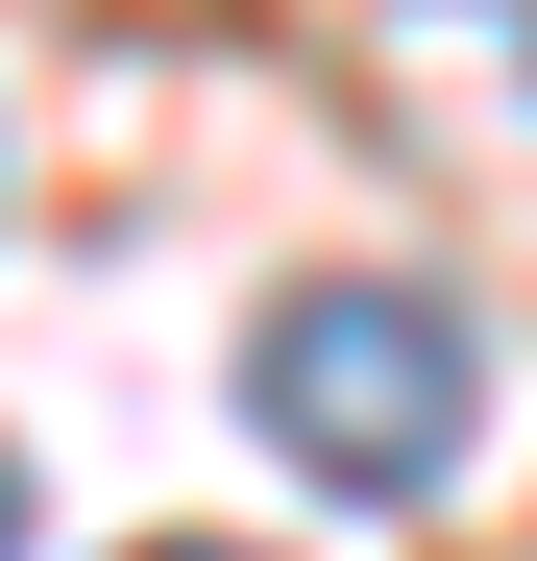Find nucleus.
Masks as SVG:
<instances>
[{
  "label": "nucleus",
  "mask_w": 537,
  "mask_h": 561,
  "mask_svg": "<svg viewBox=\"0 0 537 561\" xmlns=\"http://www.w3.org/2000/svg\"><path fill=\"white\" fill-rule=\"evenodd\" d=\"M244 415H268V463H318L342 513H415V489L489 463V318L415 294V268H318V294L244 318Z\"/></svg>",
  "instance_id": "1"
},
{
  "label": "nucleus",
  "mask_w": 537,
  "mask_h": 561,
  "mask_svg": "<svg viewBox=\"0 0 537 561\" xmlns=\"http://www.w3.org/2000/svg\"><path fill=\"white\" fill-rule=\"evenodd\" d=\"M0 561H25V463H0Z\"/></svg>",
  "instance_id": "2"
},
{
  "label": "nucleus",
  "mask_w": 537,
  "mask_h": 561,
  "mask_svg": "<svg viewBox=\"0 0 537 561\" xmlns=\"http://www.w3.org/2000/svg\"><path fill=\"white\" fill-rule=\"evenodd\" d=\"M147 561H244V537H147Z\"/></svg>",
  "instance_id": "3"
}]
</instances>
